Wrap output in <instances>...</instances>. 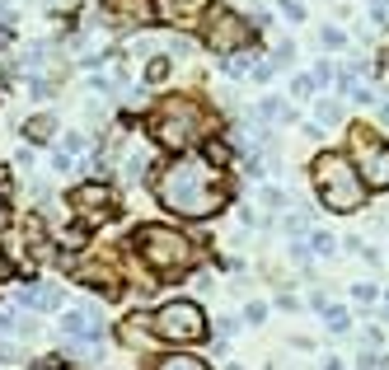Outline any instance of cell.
<instances>
[{
  "label": "cell",
  "instance_id": "1",
  "mask_svg": "<svg viewBox=\"0 0 389 370\" xmlns=\"http://www.w3.org/2000/svg\"><path fill=\"white\" fill-rule=\"evenodd\" d=\"M155 197H160L165 211L183 216V221H202V216H212L230 192H225L221 164H212L207 155H202V159L197 155H183V159H174V164L160 169Z\"/></svg>",
  "mask_w": 389,
  "mask_h": 370
},
{
  "label": "cell",
  "instance_id": "2",
  "mask_svg": "<svg viewBox=\"0 0 389 370\" xmlns=\"http://www.w3.org/2000/svg\"><path fill=\"white\" fill-rule=\"evenodd\" d=\"M314 192H319V202L338 216H352L356 206H366V179H361V169L352 164V155L343 150H323L314 159Z\"/></svg>",
  "mask_w": 389,
  "mask_h": 370
},
{
  "label": "cell",
  "instance_id": "3",
  "mask_svg": "<svg viewBox=\"0 0 389 370\" xmlns=\"http://www.w3.org/2000/svg\"><path fill=\"white\" fill-rule=\"evenodd\" d=\"M132 248L155 277H183V272H192V263H197L192 239H183L178 230H169V225H141V230H132Z\"/></svg>",
  "mask_w": 389,
  "mask_h": 370
},
{
  "label": "cell",
  "instance_id": "4",
  "mask_svg": "<svg viewBox=\"0 0 389 370\" xmlns=\"http://www.w3.org/2000/svg\"><path fill=\"white\" fill-rule=\"evenodd\" d=\"M207 127H212L207 108H202L197 99H188V94H174V99H165L150 112V132H155V141L169 146V150H188Z\"/></svg>",
  "mask_w": 389,
  "mask_h": 370
},
{
  "label": "cell",
  "instance_id": "5",
  "mask_svg": "<svg viewBox=\"0 0 389 370\" xmlns=\"http://www.w3.org/2000/svg\"><path fill=\"white\" fill-rule=\"evenodd\" d=\"M347 155L352 164L361 169L370 192H389V141L366 122H352L347 127Z\"/></svg>",
  "mask_w": 389,
  "mask_h": 370
},
{
  "label": "cell",
  "instance_id": "6",
  "mask_svg": "<svg viewBox=\"0 0 389 370\" xmlns=\"http://www.w3.org/2000/svg\"><path fill=\"white\" fill-rule=\"evenodd\" d=\"M150 333L160 342H202L207 337V314L197 300H169L150 314Z\"/></svg>",
  "mask_w": 389,
  "mask_h": 370
},
{
  "label": "cell",
  "instance_id": "7",
  "mask_svg": "<svg viewBox=\"0 0 389 370\" xmlns=\"http://www.w3.org/2000/svg\"><path fill=\"white\" fill-rule=\"evenodd\" d=\"M202 43L212 47L216 56H234V52H249L254 28H249V19H239L234 10H207L202 14Z\"/></svg>",
  "mask_w": 389,
  "mask_h": 370
},
{
  "label": "cell",
  "instance_id": "8",
  "mask_svg": "<svg viewBox=\"0 0 389 370\" xmlns=\"http://www.w3.org/2000/svg\"><path fill=\"white\" fill-rule=\"evenodd\" d=\"M71 206H76L85 221H113L118 216V202H113V192L99 188V183H80L76 192H71Z\"/></svg>",
  "mask_w": 389,
  "mask_h": 370
},
{
  "label": "cell",
  "instance_id": "9",
  "mask_svg": "<svg viewBox=\"0 0 389 370\" xmlns=\"http://www.w3.org/2000/svg\"><path fill=\"white\" fill-rule=\"evenodd\" d=\"M61 333L66 337H76V342H103V319H99V310H71L66 319H61Z\"/></svg>",
  "mask_w": 389,
  "mask_h": 370
},
{
  "label": "cell",
  "instance_id": "10",
  "mask_svg": "<svg viewBox=\"0 0 389 370\" xmlns=\"http://www.w3.org/2000/svg\"><path fill=\"white\" fill-rule=\"evenodd\" d=\"M103 14H108V23H123V28H145L150 23L145 0H103Z\"/></svg>",
  "mask_w": 389,
  "mask_h": 370
},
{
  "label": "cell",
  "instance_id": "11",
  "mask_svg": "<svg viewBox=\"0 0 389 370\" xmlns=\"http://www.w3.org/2000/svg\"><path fill=\"white\" fill-rule=\"evenodd\" d=\"M155 10L165 23H192L212 10V0H155Z\"/></svg>",
  "mask_w": 389,
  "mask_h": 370
},
{
  "label": "cell",
  "instance_id": "12",
  "mask_svg": "<svg viewBox=\"0 0 389 370\" xmlns=\"http://www.w3.org/2000/svg\"><path fill=\"white\" fill-rule=\"evenodd\" d=\"M150 164H155L150 146H136V141H127V146H123V155H118V169H123V179H127V183H141Z\"/></svg>",
  "mask_w": 389,
  "mask_h": 370
},
{
  "label": "cell",
  "instance_id": "13",
  "mask_svg": "<svg viewBox=\"0 0 389 370\" xmlns=\"http://www.w3.org/2000/svg\"><path fill=\"white\" fill-rule=\"evenodd\" d=\"M19 305H28V310H56L61 305V291L56 286H33V291H24Z\"/></svg>",
  "mask_w": 389,
  "mask_h": 370
},
{
  "label": "cell",
  "instance_id": "14",
  "mask_svg": "<svg viewBox=\"0 0 389 370\" xmlns=\"http://www.w3.org/2000/svg\"><path fill=\"white\" fill-rule=\"evenodd\" d=\"M150 370H212L202 356H160Z\"/></svg>",
  "mask_w": 389,
  "mask_h": 370
},
{
  "label": "cell",
  "instance_id": "15",
  "mask_svg": "<svg viewBox=\"0 0 389 370\" xmlns=\"http://www.w3.org/2000/svg\"><path fill=\"white\" fill-rule=\"evenodd\" d=\"M24 132L33 136V141H52V132H56V122H52V117H33V122L24 127Z\"/></svg>",
  "mask_w": 389,
  "mask_h": 370
},
{
  "label": "cell",
  "instance_id": "16",
  "mask_svg": "<svg viewBox=\"0 0 389 370\" xmlns=\"http://www.w3.org/2000/svg\"><path fill=\"white\" fill-rule=\"evenodd\" d=\"M230 155H234V141H212V146H207V159H212V164H230Z\"/></svg>",
  "mask_w": 389,
  "mask_h": 370
},
{
  "label": "cell",
  "instance_id": "17",
  "mask_svg": "<svg viewBox=\"0 0 389 370\" xmlns=\"http://www.w3.org/2000/svg\"><path fill=\"white\" fill-rule=\"evenodd\" d=\"M258 112H263L267 122H286V117H291L286 103H277V99H263V103H258Z\"/></svg>",
  "mask_w": 389,
  "mask_h": 370
},
{
  "label": "cell",
  "instance_id": "18",
  "mask_svg": "<svg viewBox=\"0 0 389 370\" xmlns=\"http://www.w3.org/2000/svg\"><path fill=\"white\" fill-rule=\"evenodd\" d=\"M165 75H169V56H150V66H145V80H150V85H160Z\"/></svg>",
  "mask_w": 389,
  "mask_h": 370
},
{
  "label": "cell",
  "instance_id": "19",
  "mask_svg": "<svg viewBox=\"0 0 389 370\" xmlns=\"http://www.w3.org/2000/svg\"><path fill=\"white\" fill-rule=\"evenodd\" d=\"M225 70H230V75H244V70H254V56H239V52H234V61H225Z\"/></svg>",
  "mask_w": 389,
  "mask_h": 370
},
{
  "label": "cell",
  "instance_id": "20",
  "mask_svg": "<svg viewBox=\"0 0 389 370\" xmlns=\"http://www.w3.org/2000/svg\"><path fill=\"white\" fill-rule=\"evenodd\" d=\"M314 108H319V117H323V122H343V108H338V103H314Z\"/></svg>",
  "mask_w": 389,
  "mask_h": 370
},
{
  "label": "cell",
  "instance_id": "21",
  "mask_svg": "<svg viewBox=\"0 0 389 370\" xmlns=\"http://www.w3.org/2000/svg\"><path fill=\"white\" fill-rule=\"evenodd\" d=\"M328 328L343 333V328H347V310H338V305H333V310H328Z\"/></svg>",
  "mask_w": 389,
  "mask_h": 370
},
{
  "label": "cell",
  "instance_id": "22",
  "mask_svg": "<svg viewBox=\"0 0 389 370\" xmlns=\"http://www.w3.org/2000/svg\"><path fill=\"white\" fill-rule=\"evenodd\" d=\"M52 169H56V174H66V169H71V150H56V155H52Z\"/></svg>",
  "mask_w": 389,
  "mask_h": 370
},
{
  "label": "cell",
  "instance_id": "23",
  "mask_svg": "<svg viewBox=\"0 0 389 370\" xmlns=\"http://www.w3.org/2000/svg\"><path fill=\"white\" fill-rule=\"evenodd\" d=\"M310 244H314V253H328V248H333V239H328V235H323V230H319V235H314Z\"/></svg>",
  "mask_w": 389,
  "mask_h": 370
},
{
  "label": "cell",
  "instance_id": "24",
  "mask_svg": "<svg viewBox=\"0 0 389 370\" xmlns=\"http://www.w3.org/2000/svg\"><path fill=\"white\" fill-rule=\"evenodd\" d=\"M314 85H319L314 75H301V80H296V94H314Z\"/></svg>",
  "mask_w": 389,
  "mask_h": 370
},
{
  "label": "cell",
  "instance_id": "25",
  "mask_svg": "<svg viewBox=\"0 0 389 370\" xmlns=\"http://www.w3.org/2000/svg\"><path fill=\"white\" fill-rule=\"evenodd\" d=\"M281 10H286L291 19H301V14H305V5H301V0H281Z\"/></svg>",
  "mask_w": 389,
  "mask_h": 370
},
{
  "label": "cell",
  "instance_id": "26",
  "mask_svg": "<svg viewBox=\"0 0 389 370\" xmlns=\"http://www.w3.org/2000/svg\"><path fill=\"white\" fill-rule=\"evenodd\" d=\"M323 47H343V33H338V28H323Z\"/></svg>",
  "mask_w": 389,
  "mask_h": 370
},
{
  "label": "cell",
  "instance_id": "27",
  "mask_svg": "<svg viewBox=\"0 0 389 370\" xmlns=\"http://www.w3.org/2000/svg\"><path fill=\"white\" fill-rule=\"evenodd\" d=\"M263 202H267V206H281V202H286V197H281L277 188H263Z\"/></svg>",
  "mask_w": 389,
  "mask_h": 370
},
{
  "label": "cell",
  "instance_id": "28",
  "mask_svg": "<svg viewBox=\"0 0 389 370\" xmlns=\"http://www.w3.org/2000/svg\"><path fill=\"white\" fill-rule=\"evenodd\" d=\"M0 361H5V366H14V361H19V352H14L10 342H5V347H0Z\"/></svg>",
  "mask_w": 389,
  "mask_h": 370
},
{
  "label": "cell",
  "instance_id": "29",
  "mask_svg": "<svg viewBox=\"0 0 389 370\" xmlns=\"http://www.w3.org/2000/svg\"><path fill=\"white\" fill-rule=\"evenodd\" d=\"M10 328H14V324H10V314H0V333H10Z\"/></svg>",
  "mask_w": 389,
  "mask_h": 370
},
{
  "label": "cell",
  "instance_id": "30",
  "mask_svg": "<svg viewBox=\"0 0 389 370\" xmlns=\"http://www.w3.org/2000/svg\"><path fill=\"white\" fill-rule=\"evenodd\" d=\"M5 272H10V263H5V253H0V281H5Z\"/></svg>",
  "mask_w": 389,
  "mask_h": 370
},
{
  "label": "cell",
  "instance_id": "31",
  "mask_svg": "<svg viewBox=\"0 0 389 370\" xmlns=\"http://www.w3.org/2000/svg\"><path fill=\"white\" fill-rule=\"evenodd\" d=\"M5 10H10V0H0V14H5Z\"/></svg>",
  "mask_w": 389,
  "mask_h": 370
},
{
  "label": "cell",
  "instance_id": "32",
  "mask_svg": "<svg viewBox=\"0 0 389 370\" xmlns=\"http://www.w3.org/2000/svg\"><path fill=\"white\" fill-rule=\"evenodd\" d=\"M0 99H5V80H0Z\"/></svg>",
  "mask_w": 389,
  "mask_h": 370
},
{
  "label": "cell",
  "instance_id": "33",
  "mask_svg": "<svg viewBox=\"0 0 389 370\" xmlns=\"http://www.w3.org/2000/svg\"><path fill=\"white\" fill-rule=\"evenodd\" d=\"M0 211H5V197H0Z\"/></svg>",
  "mask_w": 389,
  "mask_h": 370
}]
</instances>
